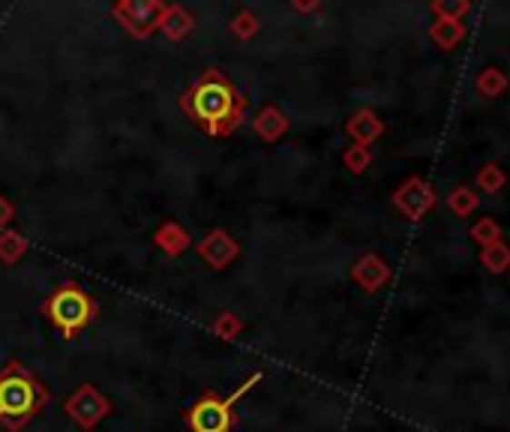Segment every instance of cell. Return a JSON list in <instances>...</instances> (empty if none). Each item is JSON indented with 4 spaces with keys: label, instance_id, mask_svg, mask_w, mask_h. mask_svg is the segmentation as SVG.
I'll return each mask as SVG.
<instances>
[{
    "label": "cell",
    "instance_id": "6da1fadb",
    "mask_svg": "<svg viewBox=\"0 0 510 432\" xmlns=\"http://www.w3.org/2000/svg\"><path fill=\"white\" fill-rule=\"evenodd\" d=\"M180 108L207 136H232L244 126L249 99L223 69H205L180 96Z\"/></svg>",
    "mask_w": 510,
    "mask_h": 432
},
{
    "label": "cell",
    "instance_id": "7a4b0ae2",
    "mask_svg": "<svg viewBox=\"0 0 510 432\" xmlns=\"http://www.w3.org/2000/svg\"><path fill=\"white\" fill-rule=\"evenodd\" d=\"M48 403V387L25 364L13 360L0 369V427L6 432H22L30 420L43 415Z\"/></svg>",
    "mask_w": 510,
    "mask_h": 432
},
{
    "label": "cell",
    "instance_id": "3957f363",
    "mask_svg": "<svg viewBox=\"0 0 510 432\" xmlns=\"http://www.w3.org/2000/svg\"><path fill=\"white\" fill-rule=\"evenodd\" d=\"M43 313L60 330V339L73 343L78 334H85V330L96 321L99 304L94 300V295L85 291L82 286L66 283V286L55 288L52 295L45 297Z\"/></svg>",
    "mask_w": 510,
    "mask_h": 432
},
{
    "label": "cell",
    "instance_id": "277c9868",
    "mask_svg": "<svg viewBox=\"0 0 510 432\" xmlns=\"http://www.w3.org/2000/svg\"><path fill=\"white\" fill-rule=\"evenodd\" d=\"M258 381H262V373H249L228 397H219V394H214V390H205V394L184 411V420H186L189 432H232L237 427L235 406L258 385Z\"/></svg>",
    "mask_w": 510,
    "mask_h": 432
},
{
    "label": "cell",
    "instance_id": "5b68a950",
    "mask_svg": "<svg viewBox=\"0 0 510 432\" xmlns=\"http://www.w3.org/2000/svg\"><path fill=\"white\" fill-rule=\"evenodd\" d=\"M64 411H66V417L73 420V424L82 429V432H94L108 415H112L115 406H112V399H108L99 387L82 385V387H75L73 394L66 397Z\"/></svg>",
    "mask_w": 510,
    "mask_h": 432
},
{
    "label": "cell",
    "instance_id": "8992f818",
    "mask_svg": "<svg viewBox=\"0 0 510 432\" xmlns=\"http://www.w3.org/2000/svg\"><path fill=\"white\" fill-rule=\"evenodd\" d=\"M163 9H165L163 0H117L112 6V18L129 36L147 39L159 27Z\"/></svg>",
    "mask_w": 510,
    "mask_h": 432
},
{
    "label": "cell",
    "instance_id": "52a82bcc",
    "mask_svg": "<svg viewBox=\"0 0 510 432\" xmlns=\"http://www.w3.org/2000/svg\"><path fill=\"white\" fill-rule=\"evenodd\" d=\"M435 202H438L435 189L429 186L424 177H408L405 184L390 196V205H394L405 219H412V223L424 219L429 210L435 207Z\"/></svg>",
    "mask_w": 510,
    "mask_h": 432
},
{
    "label": "cell",
    "instance_id": "ba28073f",
    "mask_svg": "<svg viewBox=\"0 0 510 432\" xmlns=\"http://www.w3.org/2000/svg\"><path fill=\"white\" fill-rule=\"evenodd\" d=\"M195 253L210 270H225L240 256V244L225 228H210L195 244Z\"/></svg>",
    "mask_w": 510,
    "mask_h": 432
},
{
    "label": "cell",
    "instance_id": "9c48e42d",
    "mask_svg": "<svg viewBox=\"0 0 510 432\" xmlns=\"http://www.w3.org/2000/svg\"><path fill=\"white\" fill-rule=\"evenodd\" d=\"M348 276H352L355 286L375 295V291H382L394 279V270H390V265L378 253H364L352 265V270H348Z\"/></svg>",
    "mask_w": 510,
    "mask_h": 432
},
{
    "label": "cell",
    "instance_id": "30bf717a",
    "mask_svg": "<svg viewBox=\"0 0 510 432\" xmlns=\"http://www.w3.org/2000/svg\"><path fill=\"white\" fill-rule=\"evenodd\" d=\"M345 133L352 136L355 145L369 147L385 136V120L378 117L373 108H357V112L345 120Z\"/></svg>",
    "mask_w": 510,
    "mask_h": 432
},
{
    "label": "cell",
    "instance_id": "8fae6325",
    "mask_svg": "<svg viewBox=\"0 0 510 432\" xmlns=\"http://www.w3.org/2000/svg\"><path fill=\"white\" fill-rule=\"evenodd\" d=\"M288 126H292V120H288V115L274 103L262 105L258 108V115L253 117V129L262 142H279V138L288 133Z\"/></svg>",
    "mask_w": 510,
    "mask_h": 432
},
{
    "label": "cell",
    "instance_id": "7c38bea8",
    "mask_svg": "<svg viewBox=\"0 0 510 432\" xmlns=\"http://www.w3.org/2000/svg\"><path fill=\"white\" fill-rule=\"evenodd\" d=\"M150 240H154V246L159 249V253H165L172 258L184 256L186 249L193 246V235H189V231L180 223H175V219H165V223L154 231V237H150Z\"/></svg>",
    "mask_w": 510,
    "mask_h": 432
},
{
    "label": "cell",
    "instance_id": "4fadbf2b",
    "mask_svg": "<svg viewBox=\"0 0 510 432\" xmlns=\"http://www.w3.org/2000/svg\"><path fill=\"white\" fill-rule=\"evenodd\" d=\"M156 30H163L172 43H180V39H186L195 30V15L189 13L186 6H180V4H172V6L165 4L163 15H159V27Z\"/></svg>",
    "mask_w": 510,
    "mask_h": 432
},
{
    "label": "cell",
    "instance_id": "5bb4252c",
    "mask_svg": "<svg viewBox=\"0 0 510 432\" xmlns=\"http://www.w3.org/2000/svg\"><path fill=\"white\" fill-rule=\"evenodd\" d=\"M429 39L442 48V52H454V48L465 39V25L463 22H445V18H435L433 27H429Z\"/></svg>",
    "mask_w": 510,
    "mask_h": 432
},
{
    "label": "cell",
    "instance_id": "9a60e30c",
    "mask_svg": "<svg viewBox=\"0 0 510 432\" xmlns=\"http://www.w3.org/2000/svg\"><path fill=\"white\" fill-rule=\"evenodd\" d=\"M510 85V78L505 69H498V66H486V69H480L477 78H475V90L484 99H495V96H502L505 90Z\"/></svg>",
    "mask_w": 510,
    "mask_h": 432
},
{
    "label": "cell",
    "instance_id": "2e32d148",
    "mask_svg": "<svg viewBox=\"0 0 510 432\" xmlns=\"http://www.w3.org/2000/svg\"><path fill=\"white\" fill-rule=\"evenodd\" d=\"M27 253V237L22 231H0V265H18L22 256Z\"/></svg>",
    "mask_w": 510,
    "mask_h": 432
},
{
    "label": "cell",
    "instance_id": "e0dca14e",
    "mask_svg": "<svg viewBox=\"0 0 510 432\" xmlns=\"http://www.w3.org/2000/svg\"><path fill=\"white\" fill-rule=\"evenodd\" d=\"M447 207H450V214H454V216L465 219V216H472L475 210L480 207V196L475 193L472 186L459 184V186H454V193L447 196Z\"/></svg>",
    "mask_w": 510,
    "mask_h": 432
},
{
    "label": "cell",
    "instance_id": "ac0fdd59",
    "mask_svg": "<svg viewBox=\"0 0 510 432\" xmlns=\"http://www.w3.org/2000/svg\"><path fill=\"white\" fill-rule=\"evenodd\" d=\"M480 265H484L489 274H505L510 267V246L505 240H498L493 246H484L480 249Z\"/></svg>",
    "mask_w": 510,
    "mask_h": 432
},
{
    "label": "cell",
    "instance_id": "d6986e66",
    "mask_svg": "<svg viewBox=\"0 0 510 432\" xmlns=\"http://www.w3.org/2000/svg\"><path fill=\"white\" fill-rule=\"evenodd\" d=\"M475 184L480 193H489V196H495V193H502L505 184H507V175H505V168L502 166H495V163H486L484 168L477 172L475 177Z\"/></svg>",
    "mask_w": 510,
    "mask_h": 432
},
{
    "label": "cell",
    "instance_id": "ffe728a7",
    "mask_svg": "<svg viewBox=\"0 0 510 432\" xmlns=\"http://www.w3.org/2000/svg\"><path fill=\"white\" fill-rule=\"evenodd\" d=\"M228 30H232V36L240 39V43H246V39H253L258 30H262V22H258V15L253 13V9H237L232 25H228Z\"/></svg>",
    "mask_w": 510,
    "mask_h": 432
},
{
    "label": "cell",
    "instance_id": "44dd1931",
    "mask_svg": "<svg viewBox=\"0 0 510 432\" xmlns=\"http://www.w3.org/2000/svg\"><path fill=\"white\" fill-rule=\"evenodd\" d=\"M210 330L219 337V339H225V343H232V339L240 337V330H244V321L237 318V313H232V309H223L216 318H214V325H210Z\"/></svg>",
    "mask_w": 510,
    "mask_h": 432
},
{
    "label": "cell",
    "instance_id": "7402d4cb",
    "mask_svg": "<svg viewBox=\"0 0 510 432\" xmlns=\"http://www.w3.org/2000/svg\"><path fill=\"white\" fill-rule=\"evenodd\" d=\"M433 13L435 18H445V22H463V15L472 13V4L468 0H435Z\"/></svg>",
    "mask_w": 510,
    "mask_h": 432
},
{
    "label": "cell",
    "instance_id": "603a6c76",
    "mask_svg": "<svg viewBox=\"0 0 510 432\" xmlns=\"http://www.w3.org/2000/svg\"><path fill=\"white\" fill-rule=\"evenodd\" d=\"M472 240H477L480 246H493V244L502 240V226H498L495 219H489V216L477 219V223L472 226Z\"/></svg>",
    "mask_w": 510,
    "mask_h": 432
},
{
    "label": "cell",
    "instance_id": "cb8c5ba5",
    "mask_svg": "<svg viewBox=\"0 0 510 432\" xmlns=\"http://www.w3.org/2000/svg\"><path fill=\"white\" fill-rule=\"evenodd\" d=\"M343 163L345 168L352 175H364L369 163H373V150L369 147H360V145H352V147H345V154H343Z\"/></svg>",
    "mask_w": 510,
    "mask_h": 432
},
{
    "label": "cell",
    "instance_id": "d4e9b609",
    "mask_svg": "<svg viewBox=\"0 0 510 432\" xmlns=\"http://www.w3.org/2000/svg\"><path fill=\"white\" fill-rule=\"evenodd\" d=\"M13 219H15V205L6 196H0V231H6Z\"/></svg>",
    "mask_w": 510,
    "mask_h": 432
},
{
    "label": "cell",
    "instance_id": "484cf974",
    "mask_svg": "<svg viewBox=\"0 0 510 432\" xmlns=\"http://www.w3.org/2000/svg\"><path fill=\"white\" fill-rule=\"evenodd\" d=\"M292 9H295V13H318V9H322V4H318V0H309V4H300V0H292Z\"/></svg>",
    "mask_w": 510,
    "mask_h": 432
}]
</instances>
